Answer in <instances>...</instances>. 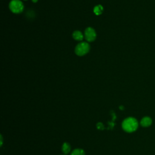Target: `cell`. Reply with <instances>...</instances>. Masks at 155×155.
Segmentation results:
<instances>
[{"label":"cell","mask_w":155,"mask_h":155,"mask_svg":"<svg viewBox=\"0 0 155 155\" xmlns=\"http://www.w3.org/2000/svg\"><path fill=\"white\" fill-rule=\"evenodd\" d=\"M122 127L126 132L132 133L137 130L138 127V123L135 118H128L123 121Z\"/></svg>","instance_id":"1"},{"label":"cell","mask_w":155,"mask_h":155,"mask_svg":"<svg viewBox=\"0 0 155 155\" xmlns=\"http://www.w3.org/2000/svg\"><path fill=\"white\" fill-rule=\"evenodd\" d=\"M90 49V47L88 43H86V42H82V43H79L76 46L75 49V52L77 55L82 56L88 53Z\"/></svg>","instance_id":"2"},{"label":"cell","mask_w":155,"mask_h":155,"mask_svg":"<svg viewBox=\"0 0 155 155\" xmlns=\"http://www.w3.org/2000/svg\"><path fill=\"white\" fill-rule=\"evenodd\" d=\"M24 8L23 3L20 0H12L9 4V9L13 13H21L24 11Z\"/></svg>","instance_id":"3"},{"label":"cell","mask_w":155,"mask_h":155,"mask_svg":"<svg viewBox=\"0 0 155 155\" xmlns=\"http://www.w3.org/2000/svg\"><path fill=\"white\" fill-rule=\"evenodd\" d=\"M84 36L88 42H92L95 40L96 34L95 29L92 27H88L84 32Z\"/></svg>","instance_id":"4"},{"label":"cell","mask_w":155,"mask_h":155,"mask_svg":"<svg viewBox=\"0 0 155 155\" xmlns=\"http://www.w3.org/2000/svg\"><path fill=\"white\" fill-rule=\"evenodd\" d=\"M152 123V121L151 118L149 117H144V118L142 119L140 121V125H141L144 127H149Z\"/></svg>","instance_id":"5"},{"label":"cell","mask_w":155,"mask_h":155,"mask_svg":"<svg viewBox=\"0 0 155 155\" xmlns=\"http://www.w3.org/2000/svg\"><path fill=\"white\" fill-rule=\"evenodd\" d=\"M72 36L73 38V39L75 40H77V41H82L83 40V38H84V36L81 33V32H80L79 30L75 31L73 33Z\"/></svg>","instance_id":"6"},{"label":"cell","mask_w":155,"mask_h":155,"mask_svg":"<svg viewBox=\"0 0 155 155\" xmlns=\"http://www.w3.org/2000/svg\"><path fill=\"white\" fill-rule=\"evenodd\" d=\"M70 150H71V146H70V145L69 143L64 142L62 146L63 152L65 154H67L70 152Z\"/></svg>","instance_id":"7"},{"label":"cell","mask_w":155,"mask_h":155,"mask_svg":"<svg viewBox=\"0 0 155 155\" xmlns=\"http://www.w3.org/2000/svg\"><path fill=\"white\" fill-rule=\"evenodd\" d=\"M103 10H104V9H103V7L101 5H98L94 7L93 12L96 15H100L102 13Z\"/></svg>","instance_id":"8"},{"label":"cell","mask_w":155,"mask_h":155,"mask_svg":"<svg viewBox=\"0 0 155 155\" xmlns=\"http://www.w3.org/2000/svg\"><path fill=\"white\" fill-rule=\"evenodd\" d=\"M71 155H86V153L82 149L77 148L73 150Z\"/></svg>","instance_id":"9"},{"label":"cell","mask_w":155,"mask_h":155,"mask_svg":"<svg viewBox=\"0 0 155 155\" xmlns=\"http://www.w3.org/2000/svg\"><path fill=\"white\" fill-rule=\"evenodd\" d=\"M96 127L98 130H103L104 129V126L101 123H98L96 124Z\"/></svg>","instance_id":"10"},{"label":"cell","mask_w":155,"mask_h":155,"mask_svg":"<svg viewBox=\"0 0 155 155\" xmlns=\"http://www.w3.org/2000/svg\"><path fill=\"white\" fill-rule=\"evenodd\" d=\"M3 144V137H2V136L1 135V146Z\"/></svg>","instance_id":"11"},{"label":"cell","mask_w":155,"mask_h":155,"mask_svg":"<svg viewBox=\"0 0 155 155\" xmlns=\"http://www.w3.org/2000/svg\"><path fill=\"white\" fill-rule=\"evenodd\" d=\"M32 2H33V3H37V2H38V0H32Z\"/></svg>","instance_id":"12"},{"label":"cell","mask_w":155,"mask_h":155,"mask_svg":"<svg viewBox=\"0 0 155 155\" xmlns=\"http://www.w3.org/2000/svg\"><path fill=\"white\" fill-rule=\"evenodd\" d=\"M120 109L121 110H124V107H123V106H120Z\"/></svg>","instance_id":"13"},{"label":"cell","mask_w":155,"mask_h":155,"mask_svg":"<svg viewBox=\"0 0 155 155\" xmlns=\"http://www.w3.org/2000/svg\"><path fill=\"white\" fill-rule=\"evenodd\" d=\"M25 1H26V0H25Z\"/></svg>","instance_id":"14"}]
</instances>
